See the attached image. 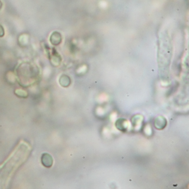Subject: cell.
Returning <instances> with one entry per match:
<instances>
[{"label": "cell", "instance_id": "cell-1", "mask_svg": "<svg viewBox=\"0 0 189 189\" xmlns=\"http://www.w3.org/2000/svg\"><path fill=\"white\" fill-rule=\"evenodd\" d=\"M62 40V36L58 32H54L50 35V41L53 46H58Z\"/></svg>", "mask_w": 189, "mask_h": 189}, {"label": "cell", "instance_id": "cell-2", "mask_svg": "<svg viewBox=\"0 0 189 189\" xmlns=\"http://www.w3.org/2000/svg\"><path fill=\"white\" fill-rule=\"evenodd\" d=\"M5 32L4 28L1 24H0V37H3L5 36Z\"/></svg>", "mask_w": 189, "mask_h": 189}, {"label": "cell", "instance_id": "cell-3", "mask_svg": "<svg viewBox=\"0 0 189 189\" xmlns=\"http://www.w3.org/2000/svg\"><path fill=\"white\" fill-rule=\"evenodd\" d=\"M2 7H3V3L1 2V1L0 0V10L1 9Z\"/></svg>", "mask_w": 189, "mask_h": 189}]
</instances>
